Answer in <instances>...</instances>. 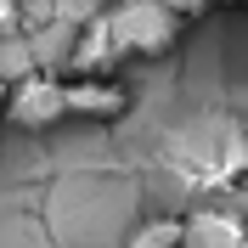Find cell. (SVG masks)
<instances>
[{
	"label": "cell",
	"instance_id": "obj_1",
	"mask_svg": "<svg viewBox=\"0 0 248 248\" xmlns=\"http://www.w3.org/2000/svg\"><path fill=\"white\" fill-rule=\"evenodd\" d=\"M175 170L186 175V186L198 192H232L248 181V130L226 113H209V119H192L175 136Z\"/></svg>",
	"mask_w": 248,
	"mask_h": 248
},
{
	"label": "cell",
	"instance_id": "obj_6",
	"mask_svg": "<svg viewBox=\"0 0 248 248\" xmlns=\"http://www.w3.org/2000/svg\"><path fill=\"white\" fill-rule=\"evenodd\" d=\"M181 232H186L181 215H153V220H141L119 248H181Z\"/></svg>",
	"mask_w": 248,
	"mask_h": 248
},
{
	"label": "cell",
	"instance_id": "obj_8",
	"mask_svg": "<svg viewBox=\"0 0 248 248\" xmlns=\"http://www.w3.org/2000/svg\"><path fill=\"white\" fill-rule=\"evenodd\" d=\"M0 119H6V74H0Z\"/></svg>",
	"mask_w": 248,
	"mask_h": 248
},
{
	"label": "cell",
	"instance_id": "obj_2",
	"mask_svg": "<svg viewBox=\"0 0 248 248\" xmlns=\"http://www.w3.org/2000/svg\"><path fill=\"white\" fill-rule=\"evenodd\" d=\"M102 23H108V40L119 57H164V51H175L186 17L158 0H130V6L102 12Z\"/></svg>",
	"mask_w": 248,
	"mask_h": 248
},
{
	"label": "cell",
	"instance_id": "obj_3",
	"mask_svg": "<svg viewBox=\"0 0 248 248\" xmlns=\"http://www.w3.org/2000/svg\"><path fill=\"white\" fill-rule=\"evenodd\" d=\"M62 119H68L62 113V74L34 68V74H17L6 85V124H17V130H51Z\"/></svg>",
	"mask_w": 248,
	"mask_h": 248
},
{
	"label": "cell",
	"instance_id": "obj_5",
	"mask_svg": "<svg viewBox=\"0 0 248 248\" xmlns=\"http://www.w3.org/2000/svg\"><path fill=\"white\" fill-rule=\"evenodd\" d=\"M181 232V248H248V220L237 215V209H226V203H203V209H192Z\"/></svg>",
	"mask_w": 248,
	"mask_h": 248
},
{
	"label": "cell",
	"instance_id": "obj_7",
	"mask_svg": "<svg viewBox=\"0 0 248 248\" xmlns=\"http://www.w3.org/2000/svg\"><path fill=\"white\" fill-rule=\"evenodd\" d=\"M0 34H17V6H0Z\"/></svg>",
	"mask_w": 248,
	"mask_h": 248
},
{
	"label": "cell",
	"instance_id": "obj_4",
	"mask_svg": "<svg viewBox=\"0 0 248 248\" xmlns=\"http://www.w3.org/2000/svg\"><path fill=\"white\" fill-rule=\"evenodd\" d=\"M136 96L124 91V79L96 74V79H62V113L79 124H119Z\"/></svg>",
	"mask_w": 248,
	"mask_h": 248
}]
</instances>
